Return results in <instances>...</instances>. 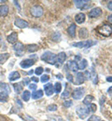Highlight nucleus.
Segmentation results:
<instances>
[{
  "mask_svg": "<svg viewBox=\"0 0 112 121\" xmlns=\"http://www.w3.org/2000/svg\"><path fill=\"white\" fill-rule=\"evenodd\" d=\"M41 60L46 61V62H48L49 64L54 65L55 62H56V60H57V56L54 53L50 52V51H45L43 53V55L41 56Z\"/></svg>",
  "mask_w": 112,
  "mask_h": 121,
  "instance_id": "nucleus-1",
  "label": "nucleus"
},
{
  "mask_svg": "<svg viewBox=\"0 0 112 121\" xmlns=\"http://www.w3.org/2000/svg\"><path fill=\"white\" fill-rule=\"evenodd\" d=\"M97 30H98V33H99L100 35H102L103 36H106V37L109 36V35L112 34L111 26L107 25V24H104V25H102V26L98 27V29H97Z\"/></svg>",
  "mask_w": 112,
  "mask_h": 121,
  "instance_id": "nucleus-2",
  "label": "nucleus"
},
{
  "mask_svg": "<svg viewBox=\"0 0 112 121\" xmlns=\"http://www.w3.org/2000/svg\"><path fill=\"white\" fill-rule=\"evenodd\" d=\"M30 13L35 18H40L41 16L43 15V9L38 5H35L31 8Z\"/></svg>",
  "mask_w": 112,
  "mask_h": 121,
  "instance_id": "nucleus-3",
  "label": "nucleus"
},
{
  "mask_svg": "<svg viewBox=\"0 0 112 121\" xmlns=\"http://www.w3.org/2000/svg\"><path fill=\"white\" fill-rule=\"evenodd\" d=\"M96 42H94L92 40H86V41H81V42H77V43H73L72 46L73 47H77V48H89L92 46L95 45Z\"/></svg>",
  "mask_w": 112,
  "mask_h": 121,
  "instance_id": "nucleus-4",
  "label": "nucleus"
},
{
  "mask_svg": "<svg viewBox=\"0 0 112 121\" xmlns=\"http://www.w3.org/2000/svg\"><path fill=\"white\" fill-rule=\"evenodd\" d=\"M77 114L80 117L81 119L85 118L89 114H90V109L89 107H82V106H79L77 108Z\"/></svg>",
  "mask_w": 112,
  "mask_h": 121,
  "instance_id": "nucleus-5",
  "label": "nucleus"
},
{
  "mask_svg": "<svg viewBox=\"0 0 112 121\" xmlns=\"http://www.w3.org/2000/svg\"><path fill=\"white\" fill-rule=\"evenodd\" d=\"M75 5L80 9H89V7L91 6V1H89V0H87V1L86 0H76Z\"/></svg>",
  "mask_w": 112,
  "mask_h": 121,
  "instance_id": "nucleus-6",
  "label": "nucleus"
},
{
  "mask_svg": "<svg viewBox=\"0 0 112 121\" xmlns=\"http://www.w3.org/2000/svg\"><path fill=\"white\" fill-rule=\"evenodd\" d=\"M13 49L16 52V56H22L24 54V45L22 42H17L13 45Z\"/></svg>",
  "mask_w": 112,
  "mask_h": 121,
  "instance_id": "nucleus-7",
  "label": "nucleus"
},
{
  "mask_svg": "<svg viewBox=\"0 0 112 121\" xmlns=\"http://www.w3.org/2000/svg\"><path fill=\"white\" fill-rule=\"evenodd\" d=\"M84 93H85V89L82 87H80V88H77L74 90L73 93H72V96L75 100H80L83 97Z\"/></svg>",
  "mask_w": 112,
  "mask_h": 121,
  "instance_id": "nucleus-8",
  "label": "nucleus"
},
{
  "mask_svg": "<svg viewBox=\"0 0 112 121\" xmlns=\"http://www.w3.org/2000/svg\"><path fill=\"white\" fill-rule=\"evenodd\" d=\"M14 24L16 25L17 27L21 28V29L26 28V27H28V25H29L28 22H26V21H24V20H22V19H19V18H17L16 20H15Z\"/></svg>",
  "mask_w": 112,
  "mask_h": 121,
  "instance_id": "nucleus-9",
  "label": "nucleus"
},
{
  "mask_svg": "<svg viewBox=\"0 0 112 121\" xmlns=\"http://www.w3.org/2000/svg\"><path fill=\"white\" fill-rule=\"evenodd\" d=\"M34 64H35V60H33V59H25V60H22V61L20 62L21 67L23 68V69L29 68V67H31L32 65H34Z\"/></svg>",
  "mask_w": 112,
  "mask_h": 121,
  "instance_id": "nucleus-10",
  "label": "nucleus"
},
{
  "mask_svg": "<svg viewBox=\"0 0 112 121\" xmlns=\"http://www.w3.org/2000/svg\"><path fill=\"white\" fill-rule=\"evenodd\" d=\"M101 14H102V9L100 8H94L92 10L89 11L88 15H89L90 18L94 19V18H97V17L101 16Z\"/></svg>",
  "mask_w": 112,
  "mask_h": 121,
  "instance_id": "nucleus-11",
  "label": "nucleus"
},
{
  "mask_svg": "<svg viewBox=\"0 0 112 121\" xmlns=\"http://www.w3.org/2000/svg\"><path fill=\"white\" fill-rule=\"evenodd\" d=\"M65 66L67 69H69L72 72H77L79 70V65H78L77 61H75V60H69Z\"/></svg>",
  "mask_w": 112,
  "mask_h": 121,
  "instance_id": "nucleus-12",
  "label": "nucleus"
},
{
  "mask_svg": "<svg viewBox=\"0 0 112 121\" xmlns=\"http://www.w3.org/2000/svg\"><path fill=\"white\" fill-rule=\"evenodd\" d=\"M44 91L47 96H51L54 93V87L51 83H48L44 86Z\"/></svg>",
  "mask_w": 112,
  "mask_h": 121,
  "instance_id": "nucleus-13",
  "label": "nucleus"
},
{
  "mask_svg": "<svg viewBox=\"0 0 112 121\" xmlns=\"http://www.w3.org/2000/svg\"><path fill=\"white\" fill-rule=\"evenodd\" d=\"M7 40H8V42L10 43V44H15V43H17V42H18V34H17L16 32L11 33V34L7 37Z\"/></svg>",
  "mask_w": 112,
  "mask_h": 121,
  "instance_id": "nucleus-14",
  "label": "nucleus"
},
{
  "mask_svg": "<svg viewBox=\"0 0 112 121\" xmlns=\"http://www.w3.org/2000/svg\"><path fill=\"white\" fill-rule=\"evenodd\" d=\"M76 29H77V25L75 23L70 24L69 27L67 28V33L71 37H75L76 36Z\"/></svg>",
  "mask_w": 112,
  "mask_h": 121,
  "instance_id": "nucleus-15",
  "label": "nucleus"
},
{
  "mask_svg": "<svg viewBox=\"0 0 112 121\" xmlns=\"http://www.w3.org/2000/svg\"><path fill=\"white\" fill-rule=\"evenodd\" d=\"M9 8L8 5H1L0 6V17H6L9 14Z\"/></svg>",
  "mask_w": 112,
  "mask_h": 121,
  "instance_id": "nucleus-16",
  "label": "nucleus"
},
{
  "mask_svg": "<svg viewBox=\"0 0 112 121\" xmlns=\"http://www.w3.org/2000/svg\"><path fill=\"white\" fill-rule=\"evenodd\" d=\"M76 77H77V81L75 82V84L80 85V84H82V83H84V82H85L86 77H85V75H84L83 73H77Z\"/></svg>",
  "mask_w": 112,
  "mask_h": 121,
  "instance_id": "nucleus-17",
  "label": "nucleus"
},
{
  "mask_svg": "<svg viewBox=\"0 0 112 121\" xmlns=\"http://www.w3.org/2000/svg\"><path fill=\"white\" fill-rule=\"evenodd\" d=\"M85 18H86V16L84 13H78L75 16V21L77 23L80 24V23H83L85 22Z\"/></svg>",
  "mask_w": 112,
  "mask_h": 121,
  "instance_id": "nucleus-18",
  "label": "nucleus"
},
{
  "mask_svg": "<svg viewBox=\"0 0 112 121\" xmlns=\"http://www.w3.org/2000/svg\"><path fill=\"white\" fill-rule=\"evenodd\" d=\"M43 95H44V91H42V90H38V91H36L33 92L32 98H33V100H37V99L42 98Z\"/></svg>",
  "mask_w": 112,
  "mask_h": 121,
  "instance_id": "nucleus-19",
  "label": "nucleus"
},
{
  "mask_svg": "<svg viewBox=\"0 0 112 121\" xmlns=\"http://www.w3.org/2000/svg\"><path fill=\"white\" fill-rule=\"evenodd\" d=\"M21 77V75H20V73L19 72H17V71H15V72H12V73H10L9 74V81H15V80H17V79H19Z\"/></svg>",
  "mask_w": 112,
  "mask_h": 121,
  "instance_id": "nucleus-20",
  "label": "nucleus"
},
{
  "mask_svg": "<svg viewBox=\"0 0 112 121\" xmlns=\"http://www.w3.org/2000/svg\"><path fill=\"white\" fill-rule=\"evenodd\" d=\"M88 35H89V33H88V30L86 28H81V29H80V31H79V36H80V38L85 39V38L88 37Z\"/></svg>",
  "mask_w": 112,
  "mask_h": 121,
  "instance_id": "nucleus-21",
  "label": "nucleus"
},
{
  "mask_svg": "<svg viewBox=\"0 0 112 121\" xmlns=\"http://www.w3.org/2000/svg\"><path fill=\"white\" fill-rule=\"evenodd\" d=\"M65 60H66V54L64 52H60L57 55V62H59L60 64H63Z\"/></svg>",
  "mask_w": 112,
  "mask_h": 121,
  "instance_id": "nucleus-22",
  "label": "nucleus"
},
{
  "mask_svg": "<svg viewBox=\"0 0 112 121\" xmlns=\"http://www.w3.org/2000/svg\"><path fill=\"white\" fill-rule=\"evenodd\" d=\"M94 100V96H92V95H86L85 98H84V100H83V104L85 105H90V104H92V102Z\"/></svg>",
  "mask_w": 112,
  "mask_h": 121,
  "instance_id": "nucleus-23",
  "label": "nucleus"
},
{
  "mask_svg": "<svg viewBox=\"0 0 112 121\" xmlns=\"http://www.w3.org/2000/svg\"><path fill=\"white\" fill-rule=\"evenodd\" d=\"M0 88H1L2 91L6 92V93H8V94L10 92V87H9V84H7V83L0 82Z\"/></svg>",
  "mask_w": 112,
  "mask_h": 121,
  "instance_id": "nucleus-24",
  "label": "nucleus"
},
{
  "mask_svg": "<svg viewBox=\"0 0 112 121\" xmlns=\"http://www.w3.org/2000/svg\"><path fill=\"white\" fill-rule=\"evenodd\" d=\"M71 94V87L69 85H65V90L64 91V92L62 93V97L63 98H68Z\"/></svg>",
  "mask_w": 112,
  "mask_h": 121,
  "instance_id": "nucleus-25",
  "label": "nucleus"
},
{
  "mask_svg": "<svg viewBox=\"0 0 112 121\" xmlns=\"http://www.w3.org/2000/svg\"><path fill=\"white\" fill-rule=\"evenodd\" d=\"M61 38H62V35L59 32H54L52 34V35H51V39L53 41H55V42H59L61 40Z\"/></svg>",
  "mask_w": 112,
  "mask_h": 121,
  "instance_id": "nucleus-26",
  "label": "nucleus"
},
{
  "mask_svg": "<svg viewBox=\"0 0 112 121\" xmlns=\"http://www.w3.org/2000/svg\"><path fill=\"white\" fill-rule=\"evenodd\" d=\"M38 46L36 45V44H30V45H27L26 47V49H27V51L28 52H35V51H36V50H38Z\"/></svg>",
  "mask_w": 112,
  "mask_h": 121,
  "instance_id": "nucleus-27",
  "label": "nucleus"
},
{
  "mask_svg": "<svg viewBox=\"0 0 112 121\" xmlns=\"http://www.w3.org/2000/svg\"><path fill=\"white\" fill-rule=\"evenodd\" d=\"M30 97H31V94H30V91H24L22 92V98L24 102H28L30 100Z\"/></svg>",
  "mask_w": 112,
  "mask_h": 121,
  "instance_id": "nucleus-28",
  "label": "nucleus"
},
{
  "mask_svg": "<svg viewBox=\"0 0 112 121\" xmlns=\"http://www.w3.org/2000/svg\"><path fill=\"white\" fill-rule=\"evenodd\" d=\"M78 65H79V69H80V70H84V69L87 67V65H88V61H87L86 59H82V60L79 62Z\"/></svg>",
  "mask_w": 112,
  "mask_h": 121,
  "instance_id": "nucleus-29",
  "label": "nucleus"
},
{
  "mask_svg": "<svg viewBox=\"0 0 112 121\" xmlns=\"http://www.w3.org/2000/svg\"><path fill=\"white\" fill-rule=\"evenodd\" d=\"M9 58V53H1L0 54V64H3L4 62H6Z\"/></svg>",
  "mask_w": 112,
  "mask_h": 121,
  "instance_id": "nucleus-30",
  "label": "nucleus"
},
{
  "mask_svg": "<svg viewBox=\"0 0 112 121\" xmlns=\"http://www.w3.org/2000/svg\"><path fill=\"white\" fill-rule=\"evenodd\" d=\"M9 99V94L4 92V91H1L0 92V102L1 103H6Z\"/></svg>",
  "mask_w": 112,
  "mask_h": 121,
  "instance_id": "nucleus-31",
  "label": "nucleus"
},
{
  "mask_svg": "<svg viewBox=\"0 0 112 121\" xmlns=\"http://www.w3.org/2000/svg\"><path fill=\"white\" fill-rule=\"evenodd\" d=\"M13 89H14V91H15L17 94H20L22 91V85L15 83V84H13Z\"/></svg>",
  "mask_w": 112,
  "mask_h": 121,
  "instance_id": "nucleus-32",
  "label": "nucleus"
},
{
  "mask_svg": "<svg viewBox=\"0 0 112 121\" xmlns=\"http://www.w3.org/2000/svg\"><path fill=\"white\" fill-rule=\"evenodd\" d=\"M61 91H62V84L59 82L55 83L54 84V92L57 94V93H60Z\"/></svg>",
  "mask_w": 112,
  "mask_h": 121,
  "instance_id": "nucleus-33",
  "label": "nucleus"
},
{
  "mask_svg": "<svg viewBox=\"0 0 112 121\" xmlns=\"http://www.w3.org/2000/svg\"><path fill=\"white\" fill-rule=\"evenodd\" d=\"M24 121H37L36 119H35L34 117H32L31 116H28V115H24V116H22L21 117Z\"/></svg>",
  "mask_w": 112,
  "mask_h": 121,
  "instance_id": "nucleus-34",
  "label": "nucleus"
},
{
  "mask_svg": "<svg viewBox=\"0 0 112 121\" xmlns=\"http://www.w3.org/2000/svg\"><path fill=\"white\" fill-rule=\"evenodd\" d=\"M87 121H101V117L98 116H95V115H93L88 118Z\"/></svg>",
  "mask_w": 112,
  "mask_h": 121,
  "instance_id": "nucleus-35",
  "label": "nucleus"
},
{
  "mask_svg": "<svg viewBox=\"0 0 112 121\" xmlns=\"http://www.w3.org/2000/svg\"><path fill=\"white\" fill-rule=\"evenodd\" d=\"M43 71H44L43 67L39 66V67H37V68L35 70V73H36V76H41V75H42V73H43Z\"/></svg>",
  "mask_w": 112,
  "mask_h": 121,
  "instance_id": "nucleus-36",
  "label": "nucleus"
},
{
  "mask_svg": "<svg viewBox=\"0 0 112 121\" xmlns=\"http://www.w3.org/2000/svg\"><path fill=\"white\" fill-rule=\"evenodd\" d=\"M49 76L48 75H43V76H41L40 81H41L42 83H45V82L49 81Z\"/></svg>",
  "mask_w": 112,
  "mask_h": 121,
  "instance_id": "nucleus-37",
  "label": "nucleus"
},
{
  "mask_svg": "<svg viewBox=\"0 0 112 121\" xmlns=\"http://www.w3.org/2000/svg\"><path fill=\"white\" fill-rule=\"evenodd\" d=\"M48 111H56L57 110V105L56 104H49V105L48 106Z\"/></svg>",
  "mask_w": 112,
  "mask_h": 121,
  "instance_id": "nucleus-38",
  "label": "nucleus"
},
{
  "mask_svg": "<svg viewBox=\"0 0 112 121\" xmlns=\"http://www.w3.org/2000/svg\"><path fill=\"white\" fill-rule=\"evenodd\" d=\"M72 104H73L72 101H65V102H64V107H66V108L71 107V105H72Z\"/></svg>",
  "mask_w": 112,
  "mask_h": 121,
  "instance_id": "nucleus-39",
  "label": "nucleus"
},
{
  "mask_svg": "<svg viewBox=\"0 0 112 121\" xmlns=\"http://www.w3.org/2000/svg\"><path fill=\"white\" fill-rule=\"evenodd\" d=\"M66 78H67V80H68L69 82H74V80H73V76H72L70 73H68V72H66Z\"/></svg>",
  "mask_w": 112,
  "mask_h": 121,
  "instance_id": "nucleus-40",
  "label": "nucleus"
},
{
  "mask_svg": "<svg viewBox=\"0 0 112 121\" xmlns=\"http://www.w3.org/2000/svg\"><path fill=\"white\" fill-rule=\"evenodd\" d=\"M89 109H90V112H92V113H94L96 111V105L95 104H90V107H89Z\"/></svg>",
  "mask_w": 112,
  "mask_h": 121,
  "instance_id": "nucleus-41",
  "label": "nucleus"
},
{
  "mask_svg": "<svg viewBox=\"0 0 112 121\" xmlns=\"http://www.w3.org/2000/svg\"><path fill=\"white\" fill-rule=\"evenodd\" d=\"M36 84H30L29 85V89L30 90H32V91H36Z\"/></svg>",
  "mask_w": 112,
  "mask_h": 121,
  "instance_id": "nucleus-42",
  "label": "nucleus"
},
{
  "mask_svg": "<svg viewBox=\"0 0 112 121\" xmlns=\"http://www.w3.org/2000/svg\"><path fill=\"white\" fill-rule=\"evenodd\" d=\"M29 82H30L29 78H24V79L22 80V84H23V85H28V86H29V85H30Z\"/></svg>",
  "mask_w": 112,
  "mask_h": 121,
  "instance_id": "nucleus-43",
  "label": "nucleus"
},
{
  "mask_svg": "<svg viewBox=\"0 0 112 121\" xmlns=\"http://www.w3.org/2000/svg\"><path fill=\"white\" fill-rule=\"evenodd\" d=\"M31 80H32L33 82H35V84H36V83L39 81V79H38L37 77H36V76H33L32 78H31Z\"/></svg>",
  "mask_w": 112,
  "mask_h": 121,
  "instance_id": "nucleus-44",
  "label": "nucleus"
},
{
  "mask_svg": "<svg viewBox=\"0 0 112 121\" xmlns=\"http://www.w3.org/2000/svg\"><path fill=\"white\" fill-rule=\"evenodd\" d=\"M108 9L110 11H112V1H109V2H108Z\"/></svg>",
  "mask_w": 112,
  "mask_h": 121,
  "instance_id": "nucleus-45",
  "label": "nucleus"
},
{
  "mask_svg": "<svg viewBox=\"0 0 112 121\" xmlns=\"http://www.w3.org/2000/svg\"><path fill=\"white\" fill-rule=\"evenodd\" d=\"M82 60V59H81V56H80V55H78V56H76V58H75V61H77V60H79V62H80V60Z\"/></svg>",
  "mask_w": 112,
  "mask_h": 121,
  "instance_id": "nucleus-46",
  "label": "nucleus"
},
{
  "mask_svg": "<svg viewBox=\"0 0 112 121\" xmlns=\"http://www.w3.org/2000/svg\"><path fill=\"white\" fill-rule=\"evenodd\" d=\"M108 22L112 25V14H110V15L108 17Z\"/></svg>",
  "mask_w": 112,
  "mask_h": 121,
  "instance_id": "nucleus-47",
  "label": "nucleus"
},
{
  "mask_svg": "<svg viewBox=\"0 0 112 121\" xmlns=\"http://www.w3.org/2000/svg\"><path fill=\"white\" fill-rule=\"evenodd\" d=\"M105 99H106V97H105V96H103V97H102V99H100V104H101V105L104 104V102H105Z\"/></svg>",
  "mask_w": 112,
  "mask_h": 121,
  "instance_id": "nucleus-48",
  "label": "nucleus"
},
{
  "mask_svg": "<svg viewBox=\"0 0 112 121\" xmlns=\"http://www.w3.org/2000/svg\"><path fill=\"white\" fill-rule=\"evenodd\" d=\"M107 81L108 82H112V76H108L107 77Z\"/></svg>",
  "mask_w": 112,
  "mask_h": 121,
  "instance_id": "nucleus-49",
  "label": "nucleus"
},
{
  "mask_svg": "<svg viewBox=\"0 0 112 121\" xmlns=\"http://www.w3.org/2000/svg\"><path fill=\"white\" fill-rule=\"evenodd\" d=\"M16 102H17V104H20V106H21V107H22V104L21 103V101H19L18 99H16Z\"/></svg>",
  "mask_w": 112,
  "mask_h": 121,
  "instance_id": "nucleus-50",
  "label": "nucleus"
},
{
  "mask_svg": "<svg viewBox=\"0 0 112 121\" xmlns=\"http://www.w3.org/2000/svg\"><path fill=\"white\" fill-rule=\"evenodd\" d=\"M56 76H57V78H59V79H63V76H62L61 74H58Z\"/></svg>",
  "mask_w": 112,
  "mask_h": 121,
  "instance_id": "nucleus-51",
  "label": "nucleus"
},
{
  "mask_svg": "<svg viewBox=\"0 0 112 121\" xmlns=\"http://www.w3.org/2000/svg\"><path fill=\"white\" fill-rule=\"evenodd\" d=\"M2 44H3V39H2V35H0V47L2 46Z\"/></svg>",
  "mask_w": 112,
  "mask_h": 121,
  "instance_id": "nucleus-52",
  "label": "nucleus"
},
{
  "mask_svg": "<svg viewBox=\"0 0 112 121\" xmlns=\"http://www.w3.org/2000/svg\"><path fill=\"white\" fill-rule=\"evenodd\" d=\"M0 121H5V117L3 116H1V115H0Z\"/></svg>",
  "mask_w": 112,
  "mask_h": 121,
  "instance_id": "nucleus-53",
  "label": "nucleus"
},
{
  "mask_svg": "<svg viewBox=\"0 0 112 121\" xmlns=\"http://www.w3.org/2000/svg\"><path fill=\"white\" fill-rule=\"evenodd\" d=\"M33 73H34V71H33V70H32V71H29V72L27 73V75H32Z\"/></svg>",
  "mask_w": 112,
  "mask_h": 121,
  "instance_id": "nucleus-54",
  "label": "nucleus"
},
{
  "mask_svg": "<svg viewBox=\"0 0 112 121\" xmlns=\"http://www.w3.org/2000/svg\"><path fill=\"white\" fill-rule=\"evenodd\" d=\"M57 121H65V120H64V118H58V120Z\"/></svg>",
  "mask_w": 112,
  "mask_h": 121,
  "instance_id": "nucleus-55",
  "label": "nucleus"
},
{
  "mask_svg": "<svg viewBox=\"0 0 112 121\" xmlns=\"http://www.w3.org/2000/svg\"><path fill=\"white\" fill-rule=\"evenodd\" d=\"M45 71H46V72H49V68H47V69H46Z\"/></svg>",
  "mask_w": 112,
  "mask_h": 121,
  "instance_id": "nucleus-56",
  "label": "nucleus"
},
{
  "mask_svg": "<svg viewBox=\"0 0 112 121\" xmlns=\"http://www.w3.org/2000/svg\"><path fill=\"white\" fill-rule=\"evenodd\" d=\"M101 121H103V120H101Z\"/></svg>",
  "mask_w": 112,
  "mask_h": 121,
  "instance_id": "nucleus-57",
  "label": "nucleus"
}]
</instances>
